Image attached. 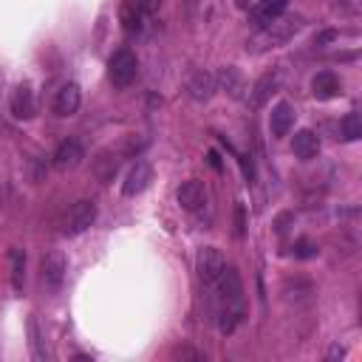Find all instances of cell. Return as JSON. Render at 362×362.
<instances>
[{
  "mask_svg": "<svg viewBox=\"0 0 362 362\" xmlns=\"http://www.w3.org/2000/svg\"><path fill=\"white\" fill-rule=\"evenodd\" d=\"M136 76H139V59H136V54L127 51V48L116 51L110 57V62H107V79H110V85L113 88H127Z\"/></svg>",
  "mask_w": 362,
  "mask_h": 362,
  "instance_id": "cell-1",
  "label": "cell"
},
{
  "mask_svg": "<svg viewBox=\"0 0 362 362\" xmlns=\"http://www.w3.org/2000/svg\"><path fill=\"white\" fill-rule=\"evenodd\" d=\"M223 269H226V260H223L221 249H215V246L198 249V255H195V272H198V280L206 288H212L218 283V277L223 274Z\"/></svg>",
  "mask_w": 362,
  "mask_h": 362,
  "instance_id": "cell-2",
  "label": "cell"
},
{
  "mask_svg": "<svg viewBox=\"0 0 362 362\" xmlns=\"http://www.w3.org/2000/svg\"><path fill=\"white\" fill-rule=\"evenodd\" d=\"M297 28H300V23H297V20L291 23V20L277 17V20H272L269 25H263V28H260V34L249 42V48H252V51H260V48H269V45L274 48L277 42H286Z\"/></svg>",
  "mask_w": 362,
  "mask_h": 362,
  "instance_id": "cell-3",
  "label": "cell"
},
{
  "mask_svg": "<svg viewBox=\"0 0 362 362\" xmlns=\"http://www.w3.org/2000/svg\"><path fill=\"white\" fill-rule=\"evenodd\" d=\"M93 221H96V204H93L90 198H79V201L68 209V215H65V221H62V232H65V235H82L85 229L93 226Z\"/></svg>",
  "mask_w": 362,
  "mask_h": 362,
  "instance_id": "cell-4",
  "label": "cell"
},
{
  "mask_svg": "<svg viewBox=\"0 0 362 362\" xmlns=\"http://www.w3.org/2000/svg\"><path fill=\"white\" fill-rule=\"evenodd\" d=\"M65 272H68V260L62 252H48L40 260V280L48 291H57L65 283Z\"/></svg>",
  "mask_w": 362,
  "mask_h": 362,
  "instance_id": "cell-5",
  "label": "cell"
},
{
  "mask_svg": "<svg viewBox=\"0 0 362 362\" xmlns=\"http://www.w3.org/2000/svg\"><path fill=\"white\" fill-rule=\"evenodd\" d=\"M85 158V147L79 139H62L51 156V164L59 170V173H68V170H76Z\"/></svg>",
  "mask_w": 362,
  "mask_h": 362,
  "instance_id": "cell-6",
  "label": "cell"
},
{
  "mask_svg": "<svg viewBox=\"0 0 362 362\" xmlns=\"http://www.w3.org/2000/svg\"><path fill=\"white\" fill-rule=\"evenodd\" d=\"M150 181H153V167H150L147 161H136V164L130 167V173L124 175L122 192H124L127 198H133V195L144 192V189L150 187Z\"/></svg>",
  "mask_w": 362,
  "mask_h": 362,
  "instance_id": "cell-7",
  "label": "cell"
},
{
  "mask_svg": "<svg viewBox=\"0 0 362 362\" xmlns=\"http://www.w3.org/2000/svg\"><path fill=\"white\" fill-rule=\"evenodd\" d=\"M82 105V90L76 82H65L54 96V113L57 116H74Z\"/></svg>",
  "mask_w": 362,
  "mask_h": 362,
  "instance_id": "cell-8",
  "label": "cell"
},
{
  "mask_svg": "<svg viewBox=\"0 0 362 362\" xmlns=\"http://www.w3.org/2000/svg\"><path fill=\"white\" fill-rule=\"evenodd\" d=\"M175 198H178V204H181L187 212H195V209H201V206L206 204V189H204L201 181L189 178V181H184V184L175 189Z\"/></svg>",
  "mask_w": 362,
  "mask_h": 362,
  "instance_id": "cell-9",
  "label": "cell"
},
{
  "mask_svg": "<svg viewBox=\"0 0 362 362\" xmlns=\"http://www.w3.org/2000/svg\"><path fill=\"white\" fill-rule=\"evenodd\" d=\"M291 124H294V107L288 102H277L272 107V113H269V130H272V136H277V139L288 136Z\"/></svg>",
  "mask_w": 362,
  "mask_h": 362,
  "instance_id": "cell-10",
  "label": "cell"
},
{
  "mask_svg": "<svg viewBox=\"0 0 362 362\" xmlns=\"http://www.w3.org/2000/svg\"><path fill=\"white\" fill-rule=\"evenodd\" d=\"M291 150H294V156H297L300 161L317 158V153H320V139H317V133H314V130H297L294 139H291Z\"/></svg>",
  "mask_w": 362,
  "mask_h": 362,
  "instance_id": "cell-11",
  "label": "cell"
},
{
  "mask_svg": "<svg viewBox=\"0 0 362 362\" xmlns=\"http://www.w3.org/2000/svg\"><path fill=\"white\" fill-rule=\"evenodd\" d=\"M342 90V82L334 71H320L314 79H311V93L314 99H334L337 93Z\"/></svg>",
  "mask_w": 362,
  "mask_h": 362,
  "instance_id": "cell-12",
  "label": "cell"
},
{
  "mask_svg": "<svg viewBox=\"0 0 362 362\" xmlns=\"http://www.w3.org/2000/svg\"><path fill=\"white\" fill-rule=\"evenodd\" d=\"M144 20H147V14H144L133 0H124V3H122V8H119V23H122V28H124L127 34L141 31V28H144Z\"/></svg>",
  "mask_w": 362,
  "mask_h": 362,
  "instance_id": "cell-13",
  "label": "cell"
},
{
  "mask_svg": "<svg viewBox=\"0 0 362 362\" xmlns=\"http://www.w3.org/2000/svg\"><path fill=\"white\" fill-rule=\"evenodd\" d=\"M11 113L17 119H31L34 116V93L28 85H17L11 93Z\"/></svg>",
  "mask_w": 362,
  "mask_h": 362,
  "instance_id": "cell-14",
  "label": "cell"
},
{
  "mask_svg": "<svg viewBox=\"0 0 362 362\" xmlns=\"http://www.w3.org/2000/svg\"><path fill=\"white\" fill-rule=\"evenodd\" d=\"M187 90H189L192 99H209L212 90H215V76L206 74V71H195L187 82Z\"/></svg>",
  "mask_w": 362,
  "mask_h": 362,
  "instance_id": "cell-15",
  "label": "cell"
},
{
  "mask_svg": "<svg viewBox=\"0 0 362 362\" xmlns=\"http://www.w3.org/2000/svg\"><path fill=\"white\" fill-rule=\"evenodd\" d=\"M283 11H286V0H266V3H260L257 8H252V20L257 23V28H263V25H269L272 20H277Z\"/></svg>",
  "mask_w": 362,
  "mask_h": 362,
  "instance_id": "cell-16",
  "label": "cell"
},
{
  "mask_svg": "<svg viewBox=\"0 0 362 362\" xmlns=\"http://www.w3.org/2000/svg\"><path fill=\"white\" fill-rule=\"evenodd\" d=\"M8 263H11V286H14V291H23V283H25V252L11 246L8 249Z\"/></svg>",
  "mask_w": 362,
  "mask_h": 362,
  "instance_id": "cell-17",
  "label": "cell"
},
{
  "mask_svg": "<svg viewBox=\"0 0 362 362\" xmlns=\"http://www.w3.org/2000/svg\"><path fill=\"white\" fill-rule=\"evenodd\" d=\"M339 139L342 141H356L362 139V116L359 113H345L339 122Z\"/></svg>",
  "mask_w": 362,
  "mask_h": 362,
  "instance_id": "cell-18",
  "label": "cell"
},
{
  "mask_svg": "<svg viewBox=\"0 0 362 362\" xmlns=\"http://www.w3.org/2000/svg\"><path fill=\"white\" fill-rule=\"evenodd\" d=\"M28 345H31V356H34L37 362H42V359H48V351H45V342H42V337H40V325H37V320H34V317L28 320Z\"/></svg>",
  "mask_w": 362,
  "mask_h": 362,
  "instance_id": "cell-19",
  "label": "cell"
},
{
  "mask_svg": "<svg viewBox=\"0 0 362 362\" xmlns=\"http://www.w3.org/2000/svg\"><path fill=\"white\" fill-rule=\"evenodd\" d=\"M274 82H277V76H274V74H263V76L257 79L255 93H252V107H260V105L266 102V96H269V90L274 88Z\"/></svg>",
  "mask_w": 362,
  "mask_h": 362,
  "instance_id": "cell-20",
  "label": "cell"
},
{
  "mask_svg": "<svg viewBox=\"0 0 362 362\" xmlns=\"http://www.w3.org/2000/svg\"><path fill=\"white\" fill-rule=\"evenodd\" d=\"M116 167H119L116 156H113V158H110V156H99V158H96V175H99L102 181H110V178L116 175Z\"/></svg>",
  "mask_w": 362,
  "mask_h": 362,
  "instance_id": "cell-21",
  "label": "cell"
},
{
  "mask_svg": "<svg viewBox=\"0 0 362 362\" xmlns=\"http://www.w3.org/2000/svg\"><path fill=\"white\" fill-rule=\"evenodd\" d=\"M218 79L223 82V88H226L232 96H238V88H240V76H238V71H235V68H223V71L218 74Z\"/></svg>",
  "mask_w": 362,
  "mask_h": 362,
  "instance_id": "cell-22",
  "label": "cell"
},
{
  "mask_svg": "<svg viewBox=\"0 0 362 362\" xmlns=\"http://www.w3.org/2000/svg\"><path fill=\"white\" fill-rule=\"evenodd\" d=\"M314 255H317V246L311 240H297L294 243V257H303L305 260V257H314Z\"/></svg>",
  "mask_w": 362,
  "mask_h": 362,
  "instance_id": "cell-23",
  "label": "cell"
},
{
  "mask_svg": "<svg viewBox=\"0 0 362 362\" xmlns=\"http://www.w3.org/2000/svg\"><path fill=\"white\" fill-rule=\"evenodd\" d=\"M133 3H136L147 17H150V14H156V11L161 8V0H133Z\"/></svg>",
  "mask_w": 362,
  "mask_h": 362,
  "instance_id": "cell-24",
  "label": "cell"
},
{
  "mask_svg": "<svg viewBox=\"0 0 362 362\" xmlns=\"http://www.w3.org/2000/svg\"><path fill=\"white\" fill-rule=\"evenodd\" d=\"M175 356H181V359H204V354H198V351H192V348H178Z\"/></svg>",
  "mask_w": 362,
  "mask_h": 362,
  "instance_id": "cell-25",
  "label": "cell"
},
{
  "mask_svg": "<svg viewBox=\"0 0 362 362\" xmlns=\"http://www.w3.org/2000/svg\"><path fill=\"white\" fill-rule=\"evenodd\" d=\"M209 161H212V167H215V170H221V161H218V153H209Z\"/></svg>",
  "mask_w": 362,
  "mask_h": 362,
  "instance_id": "cell-26",
  "label": "cell"
},
{
  "mask_svg": "<svg viewBox=\"0 0 362 362\" xmlns=\"http://www.w3.org/2000/svg\"><path fill=\"white\" fill-rule=\"evenodd\" d=\"M328 356H331V359H337V356H342V348H339V345H334V348H331V354H328Z\"/></svg>",
  "mask_w": 362,
  "mask_h": 362,
  "instance_id": "cell-27",
  "label": "cell"
},
{
  "mask_svg": "<svg viewBox=\"0 0 362 362\" xmlns=\"http://www.w3.org/2000/svg\"><path fill=\"white\" fill-rule=\"evenodd\" d=\"M235 3H238V8H252L255 0H235Z\"/></svg>",
  "mask_w": 362,
  "mask_h": 362,
  "instance_id": "cell-28",
  "label": "cell"
},
{
  "mask_svg": "<svg viewBox=\"0 0 362 362\" xmlns=\"http://www.w3.org/2000/svg\"><path fill=\"white\" fill-rule=\"evenodd\" d=\"M260 3H266V0H260Z\"/></svg>",
  "mask_w": 362,
  "mask_h": 362,
  "instance_id": "cell-29",
  "label": "cell"
}]
</instances>
